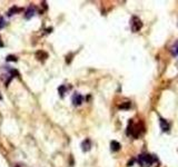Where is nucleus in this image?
<instances>
[{"label": "nucleus", "mask_w": 178, "mask_h": 167, "mask_svg": "<svg viewBox=\"0 0 178 167\" xmlns=\"http://www.w3.org/2000/svg\"><path fill=\"white\" fill-rule=\"evenodd\" d=\"M155 162H157V158L154 155L149 154H140L138 156V163L143 167H150Z\"/></svg>", "instance_id": "1"}, {"label": "nucleus", "mask_w": 178, "mask_h": 167, "mask_svg": "<svg viewBox=\"0 0 178 167\" xmlns=\"http://www.w3.org/2000/svg\"><path fill=\"white\" fill-rule=\"evenodd\" d=\"M130 27H132V30L134 33H137V31H139V30L141 29V27H143V21L140 20L137 16L132 17V19H130Z\"/></svg>", "instance_id": "2"}, {"label": "nucleus", "mask_w": 178, "mask_h": 167, "mask_svg": "<svg viewBox=\"0 0 178 167\" xmlns=\"http://www.w3.org/2000/svg\"><path fill=\"white\" fill-rule=\"evenodd\" d=\"M72 103H74L75 106H79V105H81V103H82V96H81L80 94L76 92V94L72 96Z\"/></svg>", "instance_id": "3"}, {"label": "nucleus", "mask_w": 178, "mask_h": 167, "mask_svg": "<svg viewBox=\"0 0 178 167\" xmlns=\"http://www.w3.org/2000/svg\"><path fill=\"white\" fill-rule=\"evenodd\" d=\"M159 125H160V128L163 129V132H168L170 129L169 124L164 118H159Z\"/></svg>", "instance_id": "4"}, {"label": "nucleus", "mask_w": 178, "mask_h": 167, "mask_svg": "<svg viewBox=\"0 0 178 167\" xmlns=\"http://www.w3.org/2000/svg\"><path fill=\"white\" fill-rule=\"evenodd\" d=\"M90 147H91V143H90L89 139H85L84 142L81 143V148H82L84 151H88L90 149Z\"/></svg>", "instance_id": "5"}, {"label": "nucleus", "mask_w": 178, "mask_h": 167, "mask_svg": "<svg viewBox=\"0 0 178 167\" xmlns=\"http://www.w3.org/2000/svg\"><path fill=\"white\" fill-rule=\"evenodd\" d=\"M34 16H35V8L30 6L29 8L26 10L25 17H26V19H30L31 17H34Z\"/></svg>", "instance_id": "6"}, {"label": "nucleus", "mask_w": 178, "mask_h": 167, "mask_svg": "<svg viewBox=\"0 0 178 167\" xmlns=\"http://www.w3.org/2000/svg\"><path fill=\"white\" fill-rule=\"evenodd\" d=\"M111 146V150L113 151H118L119 149H120V144H119L118 142H116V140H113L110 144Z\"/></svg>", "instance_id": "7"}, {"label": "nucleus", "mask_w": 178, "mask_h": 167, "mask_svg": "<svg viewBox=\"0 0 178 167\" xmlns=\"http://www.w3.org/2000/svg\"><path fill=\"white\" fill-rule=\"evenodd\" d=\"M171 54L174 55L175 57H177L178 56V41L175 44L174 46L171 47Z\"/></svg>", "instance_id": "8"}, {"label": "nucleus", "mask_w": 178, "mask_h": 167, "mask_svg": "<svg viewBox=\"0 0 178 167\" xmlns=\"http://www.w3.org/2000/svg\"><path fill=\"white\" fill-rule=\"evenodd\" d=\"M4 26H6V22H4V19L2 17H0V29H2Z\"/></svg>", "instance_id": "9"}, {"label": "nucleus", "mask_w": 178, "mask_h": 167, "mask_svg": "<svg viewBox=\"0 0 178 167\" xmlns=\"http://www.w3.org/2000/svg\"><path fill=\"white\" fill-rule=\"evenodd\" d=\"M59 92H60V95H61V96L64 95V92H65V86H61V87L59 88Z\"/></svg>", "instance_id": "10"}, {"label": "nucleus", "mask_w": 178, "mask_h": 167, "mask_svg": "<svg viewBox=\"0 0 178 167\" xmlns=\"http://www.w3.org/2000/svg\"><path fill=\"white\" fill-rule=\"evenodd\" d=\"M7 60H13V61H16V60H17V58H16V57H13V56H8Z\"/></svg>", "instance_id": "11"}, {"label": "nucleus", "mask_w": 178, "mask_h": 167, "mask_svg": "<svg viewBox=\"0 0 178 167\" xmlns=\"http://www.w3.org/2000/svg\"><path fill=\"white\" fill-rule=\"evenodd\" d=\"M0 47H4V42L1 41V38H0Z\"/></svg>", "instance_id": "12"}, {"label": "nucleus", "mask_w": 178, "mask_h": 167, "mask_svg": "<svg viewBox=\"0 0 178 167\" xmlns=\"http://www.w3.org/2000/svg\"><path fill=\"white\" fill-rule=\"evenodd\" d=\"M1 98H2V97H1V95H0V99H1Z\"/></svg>", "instance_id": "13"}]
</instances>
